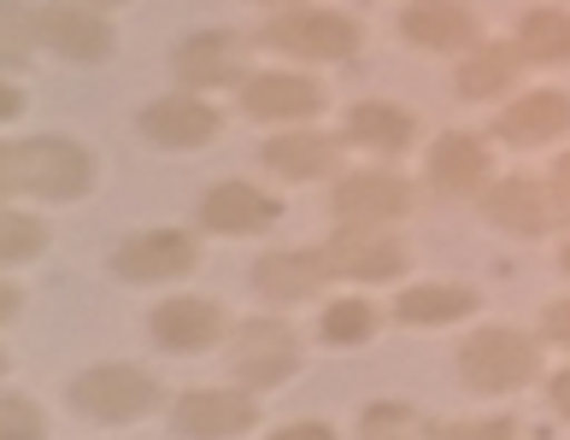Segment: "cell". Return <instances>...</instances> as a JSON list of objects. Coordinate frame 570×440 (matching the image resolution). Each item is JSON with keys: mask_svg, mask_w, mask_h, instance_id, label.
<instances>
[{"mask_svg": "<svg viewBox=\"0 0 570 440\" xmlns=\"http://www.w3.org/2000/svg\"><path fill=\"white\" fill-rule=\"evenodd\" d=\"M541 376V334H523L512 323H489L464 334L459 347V382L471 393H518Z\"/></svg>", "mask_w": 570, "mask_h": 440, "instance_id": "1", "label": "cell"}, {"mask_svg": "<svg viewBox=\"0 0 570 440\" xmlns=\"http://www.w3.org/2000/svg\"><path fill=\"white\" fill-rule=\"evenodd\" d=\"M482 212L505 236H523V241L570 229V200L553 188V177H500L482 188Z\"/></svg>", "mask_w": 570, "mask_h": 440, "instance_id": "2", "label": "cell"}, {"mask_svg": "<svg viewBox=\"0 0 570 440\" xmlns=\"http://www.w3.org/2000/svg\"><path fill=\"white\" fill-rule=\"evenodd\" d=\"M89 182H95V159L66 136H36L24 147H12V188H24V194L77 200L89 194Z\"/></svg>", "mask_w": 570, "mask_h": 440, "instance_id": "3", "label": "cell"}, {"mask_svg": "<svg viewBox=\"0 0 570 440\" xmlns=\"http://www.w3.org/2000/svg\"><path fill=\"white\" fill-rule=\"evenodd\" d=\"M71 406L100 417V423H130V417L159 406V382L136 364H95L71 382Z\"/></svg>", "mask_w": 570, "mask_h": 440, "instance_id": "4", "label": "cell"}, {"mask_svg": "<svg viewBox=\"0 0 570 440\" xmlns=\"http://www.w3.org/2000/svg\"><path fill=\"white\" fill-rule=\"evenodd\" d=\"M265 41H271V48L301 53V59H353L358 41H365V30H358L347 12H312V7H301V12L271 18Z\"/></svg>", "mask_w": 570, "mask_h": 440, "instance_id": "5", "label": "cell"}, {"mask_svg": "<svg viewBox=\"0 0 570 440\" xmlns=\"http://www.w3.org/2000/svg\"><path fill=\"white\" fill-rule=\"evenodd\" d=\"M200 264V241L188 229H141L112 253V270L124 282H171Z\"/></svg>", "mask_w": 570, "mask_h": 440, "instance_id": "6", "label": "cell"}, {"mask_svg": "<svg viewBox=\"0 0 570 440\" xmlns=\"http://www.w3.org/2000/svg\"><path fill=\"white\" fill-rule=\"evenodd\" d=\"M406 264H412L406 241L389 236L383 223H347L330 241V270H342L353 282H394V277H406Z\"/></svg>", "mask_w": 570, "mask_h": 440, "instance_id": "7", "label": "cell"}, {"mask_svg": "<svg viewBox=\"0 0 570 440\" xmlns=\"http://www.w3.org/2000/svg\"><path fill=\"white\" fill-rule=\"evenodd\" d=\"M430 182H435V194H448V200H482V188L494 182L489 141L471 136V130L435 136V147H430Z\"/></svg>", "mask_w": 570, "mask_h": 440, "instance_id": "8", "label": "cell"}, {"mask_svg": "<svg viewBox=\"0 0 570 440\" xmlns=\"http://www.w3.org/2000/svg\"><path fill=\"white\" fill-rule=\"evenodd\" d=\"M229 364H236V376L247 388H277V382H288V376L301 370V341H294L288 323H271V318L242 323Z\"/></svg>", "mask_w": 570, "mask_h": 440, "instance_id": "9", "label": "cell"}, {"mask_svg": "<svg viewBox=\"0 0 570 440\" xmlns=\"http://www.w3.org/2000/svg\"><path fill=\"white\" fill-rule=\"evenodd\" d=\"M564 136H570V94L564 89H523L494 118V141H505V147H547Z\"/></svg>", "mask_w": 570, "mask_h": 440, "instance_id": "10", "label": "cell"}, {"mask_svg": "<svg viewBox=\"0 0 570 440\" xmlns=\"http://www.w3.org/2000/svg\"><path fill=\"white\" fill-rule=\"evenodd\" d=\"M400 36L412 48H430V53H471L482 41V24L464 0H412L400 12Z\"/></svg>", "mask_w": 570, "mask_h": 440, "instance_id": "11", "label": "cell"}, {"mask_svg": "<svg viewBox=\"0 0 570 440\" xmlns=\"http://www.w3.org/2000/svg\"><path fill=\"white\" fill-rule=\"evenodd\" d=\"M330 206L342 223H394L412 212V182L394 171H353L335 182Z\"/></svg>", "mask_w": 570, "mask_h": 440, "instance_id": "12", "label": "cell"}, {"mask_svg": "<svg viewBox=\"0 0 570 440\" xmlns=\"http://www.w3.org/2000/svg\"><path fill=\"white\" fill-rule=\"evenodd\" d=\"M36 36L48 41L53 53L77 59V66H95V59L112 53V24L89 7H77V0H53V7L36 12Z\"/></svg>", "mask_w": 570, "mask_h": 440, "instance_id": "13", "label": "cell"}, {"mask_svg": "<svg viewBox=\"0 0 570 440\" xmlns=\"http://www.w3.org/2000/svg\"><path fill=\"white\" fill-rule=\"evenodd\" d=\"M224 329H229L224 306L195 300V293H183V300H165V306L154 311V341H159L165 352H206V347L224 341Z\"/></svg>", "mask_w": 570, "mask_h": 440, "instance_id": "14", "label": "cell"}, {"mask_svg": "<svg viewBox=\"0 0 570 440\" xmlns=\"http://www.w3.org/2000/svg\"><path fill=\"white\" fill-rule=\"evenodd\" d=\"M218 107H206L195 94H165L141 112V136L159 141V147H206L218 136Z\"/></svg>", "mask_w": 570, "mask_h": 440, "instance_id": "15", "label": "cell"}, {"mask_svg": "<svg viewBox=\"0 0 570 440\" xmlns=\"http://www.w3.org/2000/svg\"><path fill=\"white\" fill-rule=\"evenodd\" d=\"M518 77H523L518 41H489V36H482L476 48L464 53L453 89H459V100H500V94L518 89Z\"/></svg>", "mask_w": 570, "mask_h": 440, "instance_id": "16", "label": "cell"}, {"mask_svg": "<svg viewBox=\"0 0 570 440\" xmlns=\"http://www.w3.org/2000/svg\"><path fill=\"white\" fill-rule=\"evenodd\" d=\"M259 417H253V400L236 388H195L177 400V434H247Z\"/></svg>", "mask_w": 570, "mask_h": 440, "instance_id": "17", "label": "cell"}, {"mask_svg": "<svg viewBox=\"0 0 570 440\" xmlns=\"http://www.w3.org/2000/svg\"><path fill=\"white\" fill-rule=\"evenodd\" d=\"M253 282L271 306H294V300H312L324 282H330V253H265L253 264Z\"/></svg>", "mask_w": 570, "mask_h": 440, "instance_id": "18", "label": "cell"}, {"mask_svg": "<svg viewBox=\"0 0 570 440\" xmlns=\"http://www.w3.org/2000/svg\"><path fill=\"white\" fill-rule=\"evenodd\" d=\"M283 206L259 194V188H247V182H218L213 194H206L200 206V223L213 229V236H253V229H265V223H277Z\"/></svg>", "mask_w": 570, "mask_h": 440, "instance_id": "19", "label": "cell"}, {"mask_svg": "<svg viewBox=\"0 0 570 440\" xmlns=\"http://www.w3.org/2000/svg\"><path fill=\"white\" fill-rule=\"evenodd\" d=\"M177 77L188 89H224V82H242V41L224 36V30H206V36H188L177 48Z\"/></svg>", "mask_w": 570, "mask_h": 440, "instance_id": "20", "label": "cell"}, {"mask_svg": "<svg viewBox=\"0 0 570 440\" xmlns=\"http://www.w3.org/2000/svg\"><path fill=\"white\" fill-rule=\"evenodd\" d=\"M247 112L253 118H283V123H301V118H318L324 112V89L312 77H288V71H265L247 82Z\"/></svg>", "mask_w": 570, "mask_h": 440, "instance_id": "21", "label": "cell"}, {"mask_svg": "<svg viewBox=\"0 0 570 440\" xmlns=\"http://www.w3.org/2000/svg\"><path fill=\"white\" fill-rule=\"evenodd\" d=\"M471 311H476V288H464V282H412L394 300V318L412 329H441V323L471 318Z\"/></svg>", "mask_w": 570, "mask_h": 440, "instance_id": "22", "label": "cell"}, {"mask_svg": "<svg viewBox=\"0 0 570 440\" xmlns=\"http://www.w3.org/2000/svg\"><path fill=\"white\" fill-rule=\"evenodd\" d=\"M347 141L353 147H371V153H406L417 141V118L394 100H358L347 112Z\"/></svg>", "mask_w": 570, "mask_h": 440, "instance_id": "23", "label": "cell"}, {"mask_svg": "<svg viewBox=\"0 0 570 440\" xmlns=\"http://www.w3.org/2000/svg\"><path fill=\"white\" fill-rule=\"evenodd\" d=\"M265 164L288 182H312V177H335L342 164V141L335 136H312V130H294V136H277L265 141Z\"/></svg>", "mask_w": 570, "mask_h": 440, "instance_id": "24", "label": "cell"}, {"mask_svg": "<svg viewBox=\"0 0 570 440\" xmlns=\"http://www.w3.org/2000/svg\"><path fill=\"white\" fill-rule=\"evenodd\" d=\"M518 53L523 66H570V12L564 7H530L518 18Z\"/></svg>", "mask_w": 570, "mask_h": 440, "instance_id": "25", "label": "cell"}, {"mask_svg": "<svg viewBox=\"0 0 570 440\" xmlns=\"http://www.w3.org/2000/svg\"><path fill=\"white\" fill-rule=\"evenodd\" d=\"M376 329H383V311H376L371 300H358V293H347V300H330L324 318H318V334H324L330 347H365Z\"/></svg>", "mask_w": 570, "mask_h": 440, "instance_id": "26", "label": "cell"}, {"mask_svg": "<svg viewBox=\"0 0 570 440\" xmlns=\"http://www.w3.org/2000/svg\"><path fill=\"white\" fill-rule=\"evenodd\" d=\"M48 247V223L24 212H0V264H24Z\"/></svg>", "mask_w": 570, "mask_h": 440, "instance_id": "27", "label": "cell"}, {"mask_svg": "<svg viewBox=\"0 0 570 440\" xmlns=\"http://www.w3.org/2000/svg\"><path fill=\"white\" fill-rule=\"evenodd\" d=\"M30 36H36V18H24L18 0H0V66H18L30 53Z\"/></svg>", "mask_w": 570, "mask_h": 440, "instance_id": "28", "label": "cell"}, {"mask_svg": "<svg viewBox=\"0 0 570 440\" xmlns=\"http://www.w3.org/2000/svg\"><path fill=\"white\" fill-rule=\"evenodd\" d=\"M424 434H435V440H512L518 423H512V417H482V423L453 417V423H424Z\"/></svg>", "mask_w": 570, "mask_h": 440, "instance_id": "29", "label": "cell"}, {"mask_svg": "<svg viewBox=\"0 0 570 440\" xmlns=\"http://www.w3.org/2000/svg\"><path fill=\"white\" fill-rule=\"evenodd\" d=\"M412 423H424L412 406H400V400H389V406H365V417H358V429H365L371 440L376 434H406Z\"/></svg>", "mask_w": 570, "mask_h": 440, "instance_id": "30", "label": "cell"}, {"mask_svg": "<svg viewBox=\"0 0 570 440\" xmlns=\"http://www.w3.org/2000/svg\"><path fill=\"white\" fill-rule=\"evenodd\" d=\"M41 434V411L30 400H0V440H36Z\"/></svg>", "mask_w": 570, "mask_h": 440, "instance_id": "31", "label": "cell"}, {"mask_svg": "<svg viewBox=\"0 0 570 440\" xmlns=\"http://www.w3.org/2000/svg\"><path fill=\"white\" fill-rule=\"evenodd\" d=\"M541 341H553V347L570 352V300H553L541 311Z\"/></svg>", "mask_w": 570, "mask_h": 440, "instance_id": "32", "label": "cell"}, {"mask_svg": "<svg viewBox=\"0 0 570 440\" xmlns=\"http://www.w3.org/2000/svg\"><path fill=\"white\" fill-rule=\"evenodd\" d=\"M547 400H553V411H559L564 423H570V364L553 376V382H547Z\"/></svg>", "mask_w": 570, "mask_h": 440, "instance_id": "33", "label": "cell"}, {"mask_svg": "<svg viewBox=\"0 0 570 440\" xmlns=\"http://www.w3.org/2000/svg\"><path fill=\"white\" fill-rule=\"evenodd\" d=\"M277 440H335V434H330L324 423H288Z\"/></svg>", "mask_w": 570, "mask_h": 440, "instance_id": "34", "label": "cell"}, {"mask_svg": "<svg viewBox=\"0 0 570 440\" xmlns=\"http://www.w3.org/2000/svg\"><path fill=\"white\" fill-rule=\"evenodd\" d=\"M18 112H24V94H18L12 82H0V123H7V118H18Z\"/></svg>", "mask_w": 570, "mask_h": 440, "instance_id": "35", "label": "cell"}, {"mask_svg": "<svg viewBox=\"0 0 570 440\" xmlns=\"http://www.w3.org/2000/svg\"><path fill=\"white\" fill-rule=\"evenodd\" d=\"M553 188H559V194L570 200V147H564V153L553 159Z\"/></svg>", "mask_w": 570, "mask_h": 440, "instance_id": "36", "label": "cell"}, {"mask_svg": "<svg viewBox=\"0 0 570 440\" xmlns=\"http://www.w3.org/2000/svg\"><path fill=\"white\" fill-rule=\"evenodd\" d=\"M12 311H18V288H12V282H0V323H7Z\"/></svg>", "mask_w": 570, "mask_h": 440, "instance_id": "37", "label": "cell"}, {"mask_svg": "<svg viewBox=\"0 0 570 440\" xmlns=\"http://www.w3.org/2000/svg\"><path fill=\"white\" fill-rule=\"evenodd\" d=\"M0 194H12V153L0 147Z\"/></svg>", "mask_w": 570, "mask_h": 440, "instance_id": "38", "label": "cell"}, {"mask_svg": "<svg viewBox=\"0 0 570 440\" xmlns=\"http://www.w3.org/2000/svg\"><path fill=\"white\" fill-rule=\"evenodd\" d=\"M559 264H564V277H570V241H564V253H559Z\"/></svg>", "mask_w": 570, "mask_h": 440, "instance_id": "39", "label": "cell"}, {"mask_svg": "<svg viewBox=\"0 0 570 440\" xmlns=\"http://www.w3.org/2000/svg\"><path fill=\"white\" fill-rule=\"evenodd\" d=\"M0 376H7V352H0Z\"/></svg>", "mask_w": 570, "mask_h": 440, "instance_id": "40", "label": "cell"}, {"mask_svg": "<svg viewBox=\"0 0 570 440\" xmlns=\"http://www.w3.org/2000/svg\"><path fill=\"white\" fill-rule=\"evenodd\" d=\"M271 7H283V0H271Z\"/></svg>", "mask_w": 570, "mask_h": 440, "instance_id": "41", "label": "cell"}, {"mask_svg": "<svg viewBox=\"0 0 570 440\" xmlns=\"http://www.w3.org/2000/svg\"><path fill=\"white\" fill-rule=\"evenodd\" d=\"M100 7H112V0H100Z\"/></svg>", "mask_w": 570, "mask_h": 440, "instance_id": "42", "label": "cell"}]
</instances>
